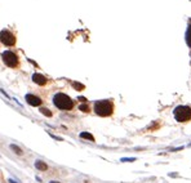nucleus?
Listing matches in <instances>:
<instances>
[{
	"label": "nucleus",
	"instance_id": "2",
	"mask_svg": "<svg viewBox=\"0 0 191 183\" xmlns=\"http://www.w3.org/2000/svg\"><path fill=\"white\" fill-rule=\"evenodd\" d=\"M53 103L57 109L60 110H73L74 109V101L67 96V94H63V93H57L54 94L53 97Z\"/></svg>",
	"mask_w": 191,
	"mask_h": 183
},
{
	"label": "nucleus",
	"instance_id": "10",
	"mask_svg": "<svg viewBox=\"0 0 191 183\" xmlns=\"http://www.w3.org/2000/svg\"><path fill=\"white\" fill-rule=\"evenodd\" d=\"M80 138H83V139H88V141H90V142H94V137H93L90 133H87V132L80 133Z\"/></svg>",
	"mask_w": 191,
	"mask_h": 183
},
{
	"label": "nucleus",
	"instance_id": "3",
	"mask_svg": "<svg viewBox=\"0 0 191 183\" xmlns=\"http://www.w3.org/2000/svg\"><path fill=\"white\" fill-rule=\"evenodd\" d=\"M174 119L178 123H187L191 120V107L189 106H177L173 111Z\"/></svg>",
	"mask_w": 191,
	"mask_h": 183
},
{
	"label": "nucleus",
	"instance_id": "1",
	"mask_svg": "<svg viewBox=\"0 0 191 183\" xmlns=\"http://www.w3.org/2000/svg\"><path fill=\"white\" fill-rule=\"evenodd\" d=\"M93 110L98 116L102 117H107V116H111L114 112V103H112L110 99H102V101H97L94 102V106Z\"/></svg>",
	"mask_w": 191,
	"mask_h": 183
},
{
	"label": "nucleus",
	"instance_id": "12",
	"mask_svg": "<svg viewBox=\"0 0 191 183\" xmlns=\"http://www.w3.org/2000/svg\"><path fill=\"white\" fill-rule=\"evenodd\" d=\"M186 43L191 48V25L189 26V29H187V31H186Z\"/></svg>",
	"mask_w": 191,
	"mask_h": 183
},
{
	"label": "nucleus",
	"instance_id": "5",
	"mask_svg": "<svg viewBox=\"0 0 191 183\" xmlns=\"http://www.w3.org/2000/svg\"><path fill=\"white\" fill-rule=\"evenodd\" d=\"M0 41L7 46H13L16 44V38L10 31H8V30H3V31L0 32Z\"/></svg>",
	"mask_w": 191,
	"mask_h": 183
},
{
	"label": "nucleus",
	"instance_id": "16",
	"mask_svg": "<svg viewBox=\"0 0 191 183\" xmlns=\"http://www.w3.org/2000/svg\"><path fill=\"white\" fill-rule=\"evenodd\" d=\"M49 135H51L52 138H54V139H57V141H62V138H61V137H57V135H53V134H52V133H49Z\"/></svg>",
	"mask_w": 191,
	"mask_h": 183
},
{
	"label": "nucleus",
	"instance_id": "7",
	"mask_svg": "<svg viewBox=\"0 0 191 183\" xmlns=\"http://www.w3.org/2000/svg\"><path fill=\"white\" fill-rule=\"evenodd\" d=\"M32 81L35 83V84H38V85H45L47 84V77L45 76H43L41 74H34L32 75Z\"/></svg>",
	"mask_w": 191,
	"mask_h": 183
},
{
	"label": "nucleus",
	"instance_id": "18",
	"mask_svg": "<svg viewBox=\"0 0 191 183\" xmlns=\"http://www.w3.org/2000/svg\"><path fill=\"white\" fill-rule=\"evenodd\" d=\"M9 183H18V182H16V181H13V179H9V181H8Z\"/></svg>",
	"mask_w": 191,
	"mask_h": 183
},
{
	"label": "nucleus",
	"instance_id": "13",
	"mask_svg": "<svg viewBox=\"0 0 191 183\" xmlns=\"http://www.w3.org/2000/svg\"><path fill=\"white\" fill-rule=\"evenodd\" d=\"M73 87L75 88L76 90H83V89H84V85H83V84H79V83H76V81L73 83Z\"/></svg>",
	"mask_w": 191,
	"mask_h": 183
},
{
	"label": "nucleus",
	"instance_id": "8",
	"mask_svg": "<svg viewBox=\"0 0 191 183\" xmlns=\"http://www.w3.org/2000/svg\"><path fill=\"white\" fill-rule=\"evenodd\" d=\"M35 168H36L38 170H40V171L48 170V165H47L43 160H36V161H35Z\"/></svg>",
	"mask_w": 191,
	"mask_h": 183
},
{
	"label": "nucleus",
	"instance_id": "15",
	"mask_svg": "<svg viewBox=\"0 0 191 183\" xmlns=\"http://www.w3.org/2000/svg\"><path fill=\"white\" fill-rule=\"evenodd\" d=\"M121 161H136V157H123L121 159Z\"/></svg>",
	"mask_w": 191,
	"mask_h": 183
},
{
	"label": "nucleus",
	"instance_id": "17",
	"mask_svg": "<svg viewBox=\"0 0 191 183\" xmlns=\"http://www.w3.org/2000/svg\"><path fill=\"white\" fill-rule=\"evenodd\" d=\"M79 101H81V102H85V101H87V99H85L84 97H79Z\"/></svg>",
	"mask_w": 191,
	"mask_h": 183
},
{
	"label": "nucleus",
	"instance_id": "4",
	"mask_svg": "<svg viewBox=\"0 0 191 183\" xmlns=\"http://www.w3.org/2000/svg\"><path fill=\"white\" fill-rule=\"evenodd\" d=\"M3 62L8 66V67H17L18 66V57L16 53H13L12 51H5L1 54Z\"/></svg>",
	"mask_w": 191,
	"mask_h": 183
},
{
	"label": "nucleus",
	"instance_id": "19",
	"mask_svg": "<svg viewBox=\"0 0 191 183\" xmlns=\"http://www.w3.org/2000/svg\"><path fill=\"white\" fill-rule=\"evenodd\" d=\"M49 183H61V182H58V181H51Z\"/></svg>",
	"mask_w": 191,
	"mask_h": 183
},
{
	"label": "nucleus",
	"instance_id": "11",
	"mask_svg": "<svg viewBox=\"0 0 191 183\" xmlns=\"http://www.w3.org/2000/svg\"><path fill=\"white\" fill-rule=\"evenodd\" d=\"M39 111H40L43 115H45L47 117H52V115H53V113H52V111L48 110V109H45V107H40V110H39Z\"/></svg>",
	"mask_w": 191,
	"mask_h": 183
},
{
	"label": "nucleus",
	"instance_id": "6",
	"mask_svg": "<svg viewBox=\"0 0 191 183\" xmlns=\"http://www.w3.org/2000/svg\"><path fill=\"white\" fill-rule=\"evenodd\" d=\"M26 102L29 104H31V106H35V107L41 106V103H43L41 98H39V97L34 96V94H26Z\"/></svg>",
	"mask_w": 191,
	"mask_h": 183
},
{
	"label": "nucleus",
	"instance_id": "9",
	"mask_svg": "<svg viewBox=\"0 0 191 183\" xmlns=\"http://www.w3.org/2000/svg\"><path fill=\"white\" fill-rule=\"evenodd\" d=\"M9 148L12 150V151L14 152L16 155H18V156H22V155L25 154V152H23V150H22L21 147H18L17 145H14V143H12V145H9Z\"/></svg>",
	"mask_w": 191,
	"mask_h": 183
},
{
	"label": "nucleus",
	"instance_id": "14",
	"mask_svg": "<svg viewBox=\"0 0 191 183\" xmlns=\"http://www.w3.org/2000/svg\"><path fill=\"white\" fill-rule=\"evenodd\" d=\"M79 110L80 111H83V112H89V106H88V104H80L79 106Z\"/></svg>",
	"mask_w": 191,
	"mask_h": 183
}]
</instances>
